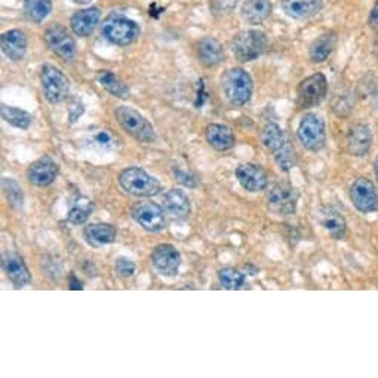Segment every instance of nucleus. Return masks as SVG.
Masks as SVG:
<instances>
[{
	"instance_id": "nucleus-1",
	"label": "nucleus",
	"mask_w": 378,
	"mask_h": 378,
	"mask_svg": "<svg viewBox=\"0 0 378 378\" xmlns=\"http://www.w3.org/2000/svg\"><path fill=\"white\" fill-rule=\"evenodd\" d=\"M261 144L273 155L282 171H290L295 165V151L283 129L276 123H267L261 131Z\"/></svg>"
},
{
	"instance_id": "nucleus-2",
	"label": "nucleus",
	"mask_w": 378,
	"mask_h": 378,
	"mask_svg": "<svg viewBox=\"0 0 378 378\" xmlns=\"http://www.w3.org/2000/svg\"><path fill=\"white\" fill-rule=\"evenodd\" d=\"M224 96L232 106L242 107L250 103L254 91V83L250 73L243 68H229L221 78Z\"/></svg>"
},
{
	"instance_id": "nucleus-3",
	"label": "nucleus",
	"mask_w": 378,
	"mask_h": 378,
	"mask_svg": "<svg viewBox=\"0 0 378 378\" xmlns=\"http://www.w3.org/2000/svg\"><path fill=\"white\" fill-rule=\"evenodd\" d=\"M119 184L128 195L137 198H153L162 190L159 180L138 166L123 169L119 175Z\"/></svg>"
},
{
	"instance_id": "nucleus-4",
	"label": "nucleus",
	"mask_w": 378,
	"mask_h": 378,
	"mask_svg": "<svg viewBox=\"0 0 378 378\" xmlns=\"http://www.w3.org/2000/svg\"><path fill=\"white\" fill-rule=\"evenodd\" d=\"M140 33L141 30L136 21L119 14L108 15L101 26V34L104 39L118 46L134 44L140 37Z\"/></svg>"
},
{
	"instance_id": "nucleus-5",
	"label": "nucleus",
	"mask_w": 378,
	"mask_h": 378,
	"mask_svg": "<svg viewBox=\"0 0 378 378\" xmlns=\"http://www.w3.org/2000/svg\"><path fill=\"white\" fill-rule=\"evenodd\" d=\"M115 115L122 129L134 140L140 143H153L156 140V132L153 125H151L136 108L121 106L116 108Z\"/></svg>"
},
{
	"instance_id": "nucleus-6",
	"label": "nucleus",
	"mask_w": 378,
	"mask_h": 378,
	"mask_svg": "<svg viewBox=\"0 0 378 378\" xmlns=\"http://www.w3.org/2000/svg\"><path fill=\"white\" fill-rule=\"evenodd\" d=\"M267 48V37L260 30H245L235 36L232 51L240 63H250L261 56Z\"/></svg>"
},
{
	"instance_id": "nucleus-7",
	"label": "nucleus",
	"mask_w": 378,
	"mask_h": 378,
	"mask_svg": "<svg viewBox=\"0 0 378 378\" xmlns=\"http://www.w3.org/2000/svg\"><path fill=\"white\" fill-rule=\"evenodd\" d=\"M297 137L305 148L320 151L327 144L325 122L315 113H306L298 123Z\"/></svg>"
},
{
	"instance_id": "nucleus-8",
	"label": "nucleus",
	"mask_w": 378,
	"mask_h": 378,
	"mask_svg": "<svg viewBox=\"0 0 378 378\" xmlns=\"http://www.w3.org/2000/svg\"><path fill=\"white\" fill-rule=\"evenodd\" d=\"M328 81L324 73H313L302 79L297 88V107L307 110L319 106L327 97Z\"/></svg>"
},
{
	"instance_id": "nucleus-9",
	"label": "nucleus",
	"mask_w": 378,
	"mask_h": 378,
	"mask_svg": "<svg viewBox=\"0 0 378 378\" xmlns=\"http://www.w3.org/2000/svg\"><path fill=\"white\" fill-rule=\"evenodd\" d=\"M42 89L51 104H61L67 100L70 92V82L67 76L51 64H45L41 71Z\"/></svg>"
},
{
	"instance_id": "nucleus-10",
	"label": "nucleus",
	"mask_w": 378,
	"mask_h": 378,
	"mask_svg": "<svg viewBox=\"0 0 378 378\" xmlns=\"http://www.w3.org/2000/svg\"><path fill=\"white\" fill-rule=\"evenodd\" d=\"M132 218L140 224L145 232L159 233L166 227V217L163 208L151 200H140L131 210Z\"/></svg>"
},
{
	"instance_id": "nucleus-11",
	"label": "nucleus",
	"mask_w": 378,
	"mask_h": 378,
	"mask_svg": "<svg viewBox=\"0 0 378 378\" xmlns=\"http://www.w3.org/2000/svg\"><path fill=\"white\" fill-rule=\"evenodd\" d=\"M298 205V192L290 184H276L269 196H267V206L269 210L276 215H292L297 211Z\"/></svg>"
},
{
	"instance_id": "nucleus-12",
	"label": "nucleus",
	"mask_w": 378,
	"mask_h": 378,
	"mask_svg": "<svg viewBox=\"0 0 378 378\" xmlns=\"http://www.w3.org/2000/svg\"><path fill=\"white\" fill-rule=\"evenodd\" d=\"M350 200L359 213L372 214L378 211V193L368 178H357L350 187Z\"/></svg>"
},
{
	"instance_id": "nucleus-13",
	"label": "nucleus",
	"mask_w": 378,
	"mask_h": 378,
	"mask_svg": "<svg viewBox=\"0 0 378 378\" xmlns=\"http://www.w3.org/2000/svg\"><path fill=\"white\" fill-rule=\"evenodd\" d=\"M45 41L48 48L64 61H71L76 55V42L66 27L61 24H52L45 31Z\"/></svg>"
},
{
	"instance_id": "nucleus-14",
	"label": "nucleus",
	"mask_w": 378,
	"mask_h": 378,
	"mask_svg": "<svg viewBox=\"0 0 378 378\" xmlns=\"http://www.w3.org/2000/svg\"><path fill=\"white\" fill-rule=\"evenodd\" d=\"M151 264L159 275L174 277L181 267V255L174 245L160 243L151 252Z\"/></svg>"
},
{
	"instance_id": "nucleus-15",
	"label": "nucleus",
	"mask_w": 378,
	"mask_h": 378,
	"mask_svg": "<svg viewBox=\"0 0 378 378\" xmlns=\"http://www.w3.org/2000/svg\"><path fill=\"white\" fill-rule=\"evenodd\" d=\"M236 178L247 192L258 193L266 190L269 185V177L264 169L255 163H242L236 169Z\"/></svg>"
},
{
	"instance_id": "nucleus-16",
	"label": "nucleus",
	"mask_w": 378,
	"mask_h": 378,
	"mask_svg": "<svg viewBox=\"0 0 378 378\" xmlns=\"http://www.w3.org/2000/svg\"><path fill=\"white\" fill-rule=\"evenodd\" d=\"M56 175H58V165L49 156L37 159L27 169V180L37 187L51 185L56 180Z\"/></svg>"
},
{
	"instance_id": "nucleus-17",
	"label": "nucleus",
	"mask_w": 378,
	"mask_h": 378,
	"mask_svg": "<svg viewBox=\"0 0 378 378\" xmlns=\"http://www.w3.org/2000/svg\"><path fill=\"white\" fill-rule=\"evenodd\" d=\"M346 145L349 153L354 158H364L368 155L372 145L371 128L364 123L353 125L347 132Z\"/></svg>"
},
{
	"instance_id": "nucleus-18",
	"label": "nucleus",
	"mask_w": 378,
	"mask_h": 378,
	"mask_svg": "<svg viewBox=\"0 0 378 378\" xmlns=\"http://www.w3.org/2000/svg\"><path fill=\"white\" fill-rule=\"evenodd\" d=\"M4 270L6 277L9 279V282L15 288H24L27 285H30L31 282V275L29 267L26 266L24 260L15 254V252H9L4 257Z\"/></svg>"
},
{
	"instance_id": "nucleus-19",
	"label": "nucleus",
	"mask_w": 378,
	"mask_h": 378,
	"mask_svg": "<svg viewBox=\"0 0 378 378\" xmlns=\"http://www.w3.org/2000/svg\"><path fill=\"white\" fill-rule=\"evenodd\" d=\"M320 225L335 240H343L347 235V223L344 217L335 211L334 208H320L317 213Z\"/></svg>"
},
{
	"instance_id": "nucleus-20",
	"label": "nucleus",
	"mask_w": 378,
	"mask_h": 378,
	"mask_svg": "<svg viewBox=\"0 0 378 378\" xmlns=\"http://www.w3.org/2000/svg\"><path fill=\"white\" fill-rule=\"evenodd\" d=\"M280 5L294 20H307L322 9L324 0H280Z\"/></svg>"
},
{
	"instance_id": "nucleus-21",
	"label": "nucleus",
	"mask_w": 378,
	"mask_h": 378,
	"mask_svg": "<svg viewBox=\"0 0 378 378\" xmlns=\"http://www.w3.org/2000/svg\"><path fill=\"white\" fill-rule=\"evenodd\" d=\"M163 206L166 213L177 220H185L192 213L190 199L180 188L166 192L163 196Z\"/></svg>"
},
{
	"instance_id": "nucleus-22",
	"label": "nucleus",
	"mask_w": 378,
	"mask_h": 378,
	"mask_svg": "<svg viewBox=\"0 0 378 378\" xmlns=\"http://www.w3.org/2000/svg\"><path fill=\"white\" fill-rule=\"evenodd\" d=\"M2 51L11 61H21L27 52V37L21 30H11L2 34Z\"/></svg>"
},
{
	"instance_id": "nucleus-23",
	"label": "nucleus",
	"mask_w": 378,
	"mask_h": 378,
	"mask_svg": "<svg viewBox=\"0 0 378 378\" xmlns=\"http://www.w3.org/2000/svg\"><path fill=\"white\" fill-rule=\"evenodd\" d=\"M100 18H101V12L97 8H88V9L74 12V15L71 16V21H70L71 30L76 36L86 37L92 34L93 30H96V27L100 23Z\"/></svg>"
},
{
	"instance_id": "nucleus-24",
	"label": "nucleus",
	"mask_w": 378,
	"mask_h": 378,
	"mask_svg": "<svg viewBox=\"0 0 378 378\" xmlns=\"http://www.w3.org/2000/svg\"><path fill=\"white\" fill-rule=\"evenodd\" d=\"M205 137L208 144L215 148L217 151H227L233 148L236 144L233 131L229 126L220 123L208 125L205 129Z\"/></svg>"
},
{
	"instance_id": "nucleus-25",
	"label": "nucleus",
	"mask_w": 378,
	"mask_h": 378,
	"mask_svg": "<svg viewBox=\"0 0 378 378\" xmlns=\"http://www.w3.org/2000/svg\"><path fill=\"white\" fill-rule=\"evenodd\" d=\"M118 232L115 227L107 223H96L85 227L83 237L91 245V247L101 248L106 245H110L116 240Z\"/></svg>"
},
{
	"instance_id": "nucleus-26",
	"label": "nucleus",
	"mask_w": 378,
	"mask_h": 378,
	"mask_svg": "<svg viewBox=\"0 0 378 378\" xmlns=\"http://www.w3.org/2000/svg\"><path fill=\"white\" fill-rule=\"evenodd\" d=\"M198 58L203 67H215L224 58L223 45L214 37H203L198 45Z\"/></svg>"
},
{
	"instance_id": "nucleus-27",
	"label": "nucleus",
	"mask_w": 378,
	"mask_h": 378,
	"mask_svg": "<svg viewBox=\"0 0 378 378\" xmlns=\"http://www.w3.org/2000/svg\"><path fill=\"white\" fill-rule=\"evenodd\" d=\"M337 44V34L334 31H327L320 34L312 42L309 48V58L315 64H320L328 60Z\"/></svg>"
},
{
	"instance_id": "nucleus-28",
	"label": "nucleus",
	"mask_w": 378,
	"mask_h": 378,
	"mask_svg": "<svg viewBox=\"0 0 378 378\" xmlns=\"http://www.w3.org/2000/svg\"><path fill=\"white\" fill-rule=\"evenodd\" d=\"M272 14L270 0H248L242 6L243 20L250 24H261L267 20Z\"/></svg>"
},
{
	"instance_id": "nucleus-29",
	"label": "nucleus",
	"mask_w": 378,
	"mask_h": 378,
	"mask_svg": "<svg viewBox=\"0 0 378 378\" xmlns=\"http://www.w3.org/2000/svg\"><path fill=\"white\" fill-rule=\"evenodd\" d=\"M97 81L108 93H111L113 97H118L122 100L129 98V88L125 85V82L121 78H118L115 73H111L108 70L98 71Z\"/></svg>"
},
{
	"instance_id": "nucleus-30",
	"label": "nucleus",
	"mask_w": 378,
	"mask_h": 378,
	"mask_svg": "<svg viewBox=\"0 0 378 378\" xmlns=\"http://www.w3.org/2000/svg\"><path fill=\"white\" fill-rule=\"evenodd\" d=\"M86 144L97 151H103V153H108V151H115L118 147V138L108 129H100L92 132L88 137Z\"/></svg>"
},
{
	"instance_id": "nucleus-31",
	"label": "nucleus",
	"mask_w": 378,
	"mask_h": 378,
	"mask_svg": "<svg viewBox=\"0 0 378 378\" xmlns=\"http://www.w3.org/2000/svg\"><path fill=\"white\" fill-rule=\"evenodd\" d=\"M0 113H2V119L6 123H9L11 126L18 128V129H29L31 122H33V116L30 115V113L26 110L18 108V107L2 104Z\"/></svg>"
},
{
	"instance_id": "nucleus-32",
	"label": "nucleus",
	"mask_w": 378,
	"mask_h": 378,
	"mask_svg": "<svg viewBox=\"0 0 378 378\" xmlns=\"http://www.w3.org/2000/svg\"><path fill=\"white\" fill-rule=\"evenodd\" d=\"M92 213H93L92 200H89L88 198H78L70 206L68 214H67V221L74 225L85 224Z\"/></svg>"
},
{
	"instance_id": "nucleus-33",
	"label": "nucleus",
	"mask_w": 378,
	"mask_h": 378,
	"mask_svg": "<svg viewBox=\"0 0 378 378\" xmlns=\"http://www.w3.org/2000/svg\"><path fill=\"white\" fill-rule=\"evenodd\" d=\"M218 279L224 290L239 291L247 287V277L245 275L233 267H225L218 272Z\"/></svg>"
},
{
	"instance_id": "nucleus-34",
	"label": "nucleus",
	"mask_w": 378,
	"mask_h": 378,
	"mask_svg": "<svg viewBox=\"0 0 378 378\" xmlns=\"http://www.w3.org/2000/svg\"><path fill=\"white\" fill-rule=\"evenodd\" d=\"M24 11L30 21L42 23L52 11L51 0H26Z\"/></svg>"
},
{
	"instance_id": "nucleus-35",
	"label": "nucleus",
	"mask_w": 378,
	"mask_h": 378,
	"mask_svg": "<svg viewBox=\"0 0 378 378\" xmlns=\"http://www.w3.org/2000/svg\"><path fill=\"white\" fill-rule=\"evenodd\" d=\"M2 188L11 206L15 208V210H21V208L24 206V193H23L21 185L18 184L14 178L5 177L2 180Z\"/></svg>"
},
{
	"instance_id": "nucleus-36",
	"label": "nucleus",
	"mask_w": 378,
	"mask_h": 378,
	"mask_svg": "<svg viewBox=\"0 0 378 378\" xmlns=\"http://www.w3.org/2000/svg\"><path fill=\"white\" fill-rule=\"evenodd\" d=\"M136 262L126 258V257H119L116 258L115 261V272L119 277H123V279H128V277H132L136 275Z\"/></svg>"
},
{
	"instance_id": "nucleus-37",
	"label": "nucleus",
	"mask_w": 378,
	"mask_h": 378,
	"mask_svg": "<svg viewBox=\"0 0 378 378\" xmlns=\"http://www.w3.org/2000/svg\"><path fill=\"white\" fill-rule=\"evenodd\" d=\"M82 115H83V106L79 101H73V104L68 108V119H70V122L74 123Z\"/></svg>"
},
{
	"instance_id": "nucleus-38",
	"label": "nucleus",
	"mask_w": 378,
	"mask_h": 378,
	"mask_svg": "<svg viewBox=\"0 0 378 378\" xmlns=\"http://www.w3.org/2000/svg\"><path fill=\"white\" fill-rule=\"evenodd\" d=\"M175 177H177V180H178L181 184H184V185H187V187H195V185L198 184L196 177L192 175V174H185V173H183V171H177V173H175Z\"/></svg>"
},
{
	"instance_id": "nucleus-39",
	"label": "nucleus",
	"mask_w": 378,
	"mask_h": 378,
	"mask_svg": "<svg viewBox=\"0 0 378 378\" xmlns=\"http://www.w3.org/2000/svg\"><path fill=\"white\" fill-rule=\"evenodd\" d=\"M368 24L369 27L378 33V0L375 2L374 8L371 9V14H369V18H368Z\"/></svg>"
},
{
	"instance_id": "nucleus-40",
	"label": "nucleus",
	"mask_w": 378,
	"mask_h": 378,
	"mask_svg": "<svg viewBox=\"0 0 378 378\" xmlns=\"http://www.w3.org/2000/svg\"><path fill=\"white\" fill-rule=\"evenodd\" d=\"M68 287H70V290H83V287H82V282L81 280H78V279H76V275H70V282H68Z\"/></svg>"
},
{
	"instance_id": "nucleus-41",
	"label": "nucleus",
	"mask_w": 378,
	"mask_h": 378,
	"mask_svg": "<svg viewBox=\"0 0 378 378\" xmlns=\"http://www.w3.org/2000/svg\"><path fill=\"white\" fill-rule=\"evenodd\" d=\"M374 174H375V178H377V183H378V156L374 160Z\"/></svg>"
},
{
	"instance_id": "nucleus-42",
	"label": "nucleus",
	"mask_w": 378,
	"mask_h": 378,
	"mask_svg": "<svg viewBox=\"0 0 378 378\" xmlns=\"http://www.w3.org/2000/svg\"><path fill=\"white\" fill-rule=\"evenodd\" d=\"M71 2L78 4V5H88V4L92 2V0H71Z\"/></svg>"
},
{
	"instance_id": "nucleus-43",
	"label": "nucleus",
	"mask_w": 378,
	"mask_h": 378,
	"mask_svg": "<svg viewBox=\"0 0 378 378\" xmlns=\"http://www.w3.org/2000/svg\"><path fill=\"white\" fill-rule=\"evenodd\" d=\"M377 108H378V98H377Z\"/></svg>"
}]
</instances>
